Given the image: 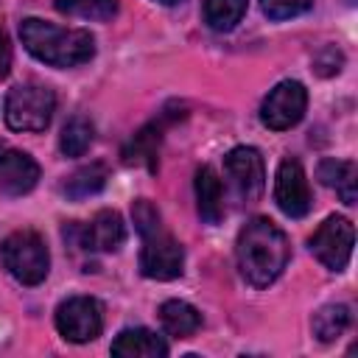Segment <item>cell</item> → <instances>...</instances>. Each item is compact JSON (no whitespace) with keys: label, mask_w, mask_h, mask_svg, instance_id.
I'll return each instance as SVG.
<instances>
[{"label":"cell","mask_w":358,"mask_h":358,"mask_svg":"<svg viewBox=\"0 0 358 358\" xmlns=\"http://www.w3.org/2000/svg\"><path fill=\"white\" fill-rule=\"evenodd\" d=\"M322 185L333 187L344 204H355L358 196V168L352 159H322L319 162Z\"/></svg>","instance_id":"17"},{"label":"cell","mask_w":358,"mask_h":358,"mask_svg":"<svg viewBox=\"0 0 358 358\" xmlns=\"http://www.w3.org/2000/svg\"><path fill=\"white\" fill-rule=\"evenodd\" d=\"M56 112V95L45 84H17L6 95V123L14 131H45Z\"/></svg>","instance_id":"4"},{"label":"cell","mask_w":358,"mask_h":358,"mask_svg":"<svg viewBox=\"0 0 358 358\" xmlns=\"http://www.w3.org/2000/svg\"><path fill=\"white\" fill-rule=\"evenodd\" d=\"M313 6V0H260V8L268 20H291L305 14Z\"/></svg>","instance_id":"23"},{"label":"cell","mask_w":358,"mask_h":358,"mask_svg":"<svg viewBox=\"0 0 358 358\" xmlns=\"http://www.w3.org/2000/svg\"><path fill=\"white\" fill-rule=\"evenodd\" d=\"M131 218H134V229H137L140 235H148V232H154L157 227H162V215H159V210H157L148 199H137V201L131 204Z\"/></svg>","instance_id":"24"},{"label":"cell","mask_w":358,"mask_h":358,"mask_svg":"<svg viewBox=\"0 0 358 358\" xmlns=\"http://www.w3.org/2000/svg\"><path fill=\"white\" fill-rule=\"evenodd\" d=\"M39 182V165L34 162L31 154L8 148L0 143V196L17 199L34 190Z\"/></svg>","instance_id":"12"},{"label":"cell","mask_w":358,"mask_h":358,"mask_svg":"<svg viewBox=\"0 0 358 358\" xmlns=\"http://www.w3.org/2000/svg\"><path fill=\"white\" fill-rule=\"evenodd\" d=\"M56 8L76 20L106 22L117 11V0H56Z\"/></svg>","instance_id":"22"},{"label":"cell","mask_w":358,"mask_h":358,"mask_svg":"<svg viewBox=\"0 0 358 358\" xmlns=\"http://www.w3.org/2000/svg\"><path fill=\"white\" fill-rule=\"evenodd\" d=\"M224 176L229 179V187L238 201L252 204L266 190V168L263 157L252 145H238L224 157Z\"/></svg>","instance_id":"8"},{"label":"cell","mask_w":358,"mask_h":358,"mask_svg":"<svg viewBox=\"0 0 358 358\" xmlns=\"http://www.w3.org/2000/svg\"><path fill=\"white\" fill-rule=\"evenodd\" d=\"M274 201L288 218H305L310 210V185L299 159L285 157L274 176Z\"/></svg>","instance_id":"11"},{"label":"cell","mask_w":358,"mask_h":358,"mask_svg":"<svg viewBox=\"0 0 358 358\" xmlns=\"http://www.w3.org/2000/svg\"><path fill=\"white\" fill-rule=\"evenodd\" d=\"M241 277L255 288H268L288 266L291 243L271 218H249L235 241Z\"/></svg>","instance_id":"1"},{"label":"cell","mask_w":358,"mask_h":358,"mask_svg":"<svg viewBox=\"0 0 358 358\" xmlns=\"http://www.w3.org/2000/svg\"><path fill=\"white\" fill-rule=\"evenodd\" d=\"M20 39L25 50L50 67H78L95 56V36L84 28H62L39 17L20 22Z\"/></svg>","instance_id":"2"},{"label":"cell","mask_w":358,"mask_h":358,"mask_svg":"<svg viewBox=\"0 0 358 358\" xmlns=\"http://www.w3.org/2000/svg\"><path fill=\"white\" fill-rule=\"evenodd\" d=\"M196 207L204 224H218L224 218V185L210 165L196 171Z\"/></svg>","instance_id":"15"},{"label":"cell","mask_w":358,"mask_h":358,"mask_svg":"<svg viewBox=\"0 0 358 358\" xmlns=\"http://www.w3.org/2000/svg\"><path fill=\"white\" fill-rule=\"evenodd\" d=\"M159 324L171 338H190L201 327V313L185 299H168L159 305Z\"/></svg>","instance_id":"16"},{"label":"cell","mask_w":358,"mask_h":358,"mask_svg":"<svg viewBox=\"0 0 358 358\" xmlns=\"http://www.w3.org/2000/svg\"><path fill=\"white\" fill-rule=\"evenodd\" d=\"M109 179V171L103 162H90V165H81L78 171H73L64 182H62V193L70 199V201H84L95 193L103 190Z\"/></svg>","instance_id":"18"},{"label":"cell","mask_w":358,"mask_h":358,"mask_svg":"<svg viewBox=\"0 0 358 358\" xmlns=\"http://www.w3.org/2000/svg\"><path fill=\"white\" fill-rule=\"evenodd\" d=\"M11 70V42H8V34L0 28V78H6Z\"/></svg>","instance_id":"25"},{"label":"cell","mask_w":358,"mask_h":358,"mask_svg":"<svg viewBox=\"0 0 358 358\" xmlns=\"http://www.w3.org/2000/svg\"><path fill=\"white\" fill-rule=\"evenodd\" d=\"M0 257L6 271L22 285H39L50 271V252L34 229L11 232L0 246Z\"/></svg>","instance_id":"3"},{"label":"cell","mask_w":358,"mask_h":358,"mask_svg":"<svg viewBox=\"0 0 358 358\" xmlns=\"http://www.w3.org/2000/svg\"><path fill=\"white\" fill-rule=\"evenodd\" d=\"M64 238L84 252H117L126 241V224L117 210H98L87 224H70Z\"/></svg>","instance_id":"9"},{"label":"cell","mask_w":358,"mask_h":358,"mask_svg":"<svg viewBox=\"0 0 358 358\" xmlns=\"http://www.w3.org/2000/svg\"><path fill=\"white\" fill-rule=\"evenodd\" d=\"M176 117H182V112H179V115H176V112L168 115V109H165L157 120L145 123V126L126 143V148H123V162H126V165H145L148 171H157L162 134H165V129H168Z\"/></svg>","instance_id":"13"},{"label":"cell","mask_w":358,"mask_h":358,"mask_svg":"<svg viewBox=\"0 0 358 358\" xmlns=\"http://www.w3.org/2000/svg\"><path fill=\"white\" fill-rule=\"evenodd\" d=\"M350 319H352L350 308L341 305V302H333V305H324V308H319V310L313 313L310 327H313V336H316L322 344H330V341H336L338 336H344V330L350 327Z\"/></svg>","instance_id":"19"},{"label":"cell","mask_w":358,"mask_h":358,"mask_svg":"<svg viewBox=\"0 0 358 358\" xmlns=\"http://www.w3.org/2000/svg\"><path fill=\"white\" fill-rule=\"evenodd\" d=\"M140 271L148 280H176V277H182L185 249L165 227H157L154 232L143 235Z\"/></svg>","instance_id":"6"},{"label":"cell","mask_w":358,"mask_h":358,"mask_svg":"<svg viewBox=\"0 0 358 358\" xmlns=\"http://www.w3.org/2000/svg\"><path fill=\"white\" fill-rule=\"evenodd\" d=\"M246 14V0H204V22L224 34L232 31Z\"/></svg>","instance_id":"21"},{"label":"cell","mask_w":358,"mask_h":358,"mask_svg":"<svg viewBox=\"0 0 358 358\" xmlns=\"http://www.w3.org/2000/svg\"><path fill=\"white\" fill-rule=\"evenodd\" d=\"M112 355H117V358H165L168 344L148 327H126L112 341Z\"/></svg>","instance_id":"14"},{"label":"cell","mask_w":358,"mask_h":358,"mask_svg":"<svg viewBox=\"0 0 358 358\" xmlns=\"http://www.w3.org/2000/svg\"><path fill=\"white\" fill-rule=\"evenodd\" d=\"M154 3H162V6H179V3H185V0H154Z\"/></svg>","instance_id":"26"},{"label":"cell","mask_w":358,"mask_h":358,"mask_svg":"<svg viewBox=\"0 0 358 358\" xmlns=\"http://www.w3.org/2000/svg\"><path fill=\"white\" fill-rule=\"evenodd\" d=\"M92 140H95V126H92V120L84 117V115H76V117H70V120L64 123L62 137H59V148H62L64 157H81V154L92 145Z\"/></svg>","instance_id":"20"},{"label":"cell","mask_w":358,"mask_h":358,"mask_svg":"<svg viewBox=\"0 0 358 358\" xmlns=\"http://www.w3.org/2000/svg\"><path fill=\"white\" fill-rule=\"evenodd\" d=\"M56 330L73 344L95 341L103 330V308L95 296H67L56 308Z\"/></svg>","instance_id":"7"},{"label":"cell","mask_w":358,"mask_h":358,"mask_svg":"<svg viewBox=\"0 0 358 358\" xmlns=\"http://www.w3.org/2000/svg\"><path fill=\"white\" fill-rule=\"evenodd\" d=\"M308 106V90L299 81H280L260 103V120L271 131H285L296 126Z\"/></svg>","instance_id":"10"},{"label":"cell","mask_w":358,"mask_h":358,"mask_svg":"<svg viewBox=\"0 0 358 358\" xmlns=\"http://www.w3.org/2000/svg\"><path fill=\"white\" fill-rule=\"evenodd\" d=\"M310 255L330 271H344L350 257H352V246H355V229L352 221L344 215H330L324 218V224H319V229L310 235L308 241Z\"/></svg>","instance_id":"5"}]
</instances>
